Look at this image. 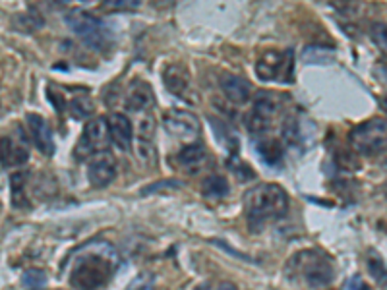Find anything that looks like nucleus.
I'll return each mask as SVG.
<instances>
[{
	"label": "nucleus",
	"instance_id": "1",
	"mask_svg": "<svg viewBox=\"0 0 387 290\" xmlns=\"http://www.w3.org/2000/svg\"><path fill=\"white\" fill-rule=\"evenodd\" d=\"M246 221L252 232H260L270 221H277L288 211V196L277 184H260L244 196Z\"/></svg>",
	"mask_w": 387,
	"mask_h": 290
},
{
	"label": "nucleus",
	"instance_id": "2",
	"mask_svg": "<svg viewBox=\"0 0 387 290\" xmlns=\"http://www.w3.org/2000/svg\"><path fill=\"white\" fill-rule=\"evenodd\" d=\"M117 269V254L107 246V250L85 252L74 263L70 271V284L76 290H97L105 287Z\"/></svg>",
	"mask_w": 387,
	"mask_h": 290
},
{
	"label": "nucleus",
	"instance_id": "3",
	"mask_svg": "<svg viewBox=\"0 0 387 290\" xmlns=\"http://www.w3.org/2000/svg\"><path fill=\"white\" fill-rule=\"evenodd\" d=\"M287 275L290 279L306 282L310 289H322L334 281L335 269L331 259L318 250H304L293 255L287 263Z\"/></svg>",
	"mask_w": 387,
	"mask_h": 290
},
{
	"label": "nucleus",
	"instance_id": "4",
	"mask_svg": "<svg viewBox=\"0 0 387 290\" xmlns=\"http://www.w3.org/2000/svg\"><path fill=\"white\" fill-rule=\"evenodd\" d=\"M66 24L85 45H90L95 51H107L113 43V37L107 26L85 10H70L66 14Z\"/></svg>",
	"mask_w": 387,
	"mask_h": 290
},
{
	"label": "nucleus",
	"instance_id": "5",
	"mask_svg": "<svg viewBox=\"0 0 387 290\" xmlns=\"http://www.w3.org/2000/svg\"><path fill=\"white\" fill-rule=\"evenodd\" d=\"M351 145L364 157H376L386 151V120L372 118L352 128L349 134Z\"/></svg>",
	"mask_w": 387,
	"mask_h": 290
},
{
	"label": "nucleus",
	"instance_id": "6",
	"mask_svg": "<svg viewBox=\"0 0 387 290\" xmlns=\"http://www.w3.org/2000/svg\"><path fill=\"white\" fill-rule=\"evenodd\" d=\"M254 70L263 82H293V51H265Z\"/></svg>",
	"mask_w": 387,
	"mask_h": 290
},
{
	"label": "nucleus",
	"instance_id": "7",
	"mask_svg": "<svg viewBox=\"0 0 387 290\" xmlns=\"http://www.w3.org/2000/svg\"><path fill=\"white\" fill-rule=\"evenodd\" d=\"M108 128H107V118H95L85 124L83 132H81L80 142L76 145V159L83 161L95 157L97 153H103L108 145Z\"/></svg>",
	"mask_w": 387,
	"mask_h": 290
},
{
	"label": "nucleus",
	"instance_id": "8",
	"mask_svg": "<svg viewBox=\"0 0 387 290\" xmlns=\"http://www.w3.org/2000/svg\"><path fill=\"white\" fill-rule=\"evenodd\" d=\"M281 109L279 93L273 91H260L254 99V107L248 117V128L252 134H263L273 124Z\"/></svg>",
	"mask_w": 387,
	"mask_h": 290
},
{
	"label": "nucleus",
	"instance_id": "9",
	"mask_svg": "<svg viewBox=\"0 0 387 290\" xmlns=\"http://www.w3.org/2000/svg\"><path fill=\"white\" fill-rule=\"evenodd\" d=\"M163 126L171 136L179 137L182 142H192L198 139L201 126H199L198 117L190 110L182 109H169L163 117Z\"/></svg>",
	"mask_w": 387,
	"mask_h": 290
},
{
	"label": "nucleus",
	"instance_id": "10",
	"mask_svg": "<svg viewBox=\"0 0 387 290\" xmlns=\"http://www.w3.org/2000/svg\"><path fill=\"white\" fill-rule=\"evenodd\" d=\"M88 178L93 188H105L110 182L117 178V161L115 157L107 151L97 153L90 161L88 169Z\"/></svg>",
	"mask_w": 387,
	"mask_h": 290
},
{
	"label": "nucleus",
	"instance_id": "11",
	"mask_svg": "<svg viewBox=\"0 0 387 290\" xmlns=\"http://www.w3.org/2000/svg\"><path fill=\"white\" fill-rule=\"evenodd\" d=\"M176 164L186 174H198L211 164V155L201 144H190L176 155Z\"/></svg>",
	"mask_w": 387,
	"mask_h": 290
},
{
	"label": "nucleus",
	"instance_id": "12",
	"mask_svg": "<svg viewBox=\"0 0 387 290\" xmlns=\"http://www.w3.org/2000/svg\"><path fill=\"white\" fill-rule=\"evenodd\" d=\"M27 128L29 134L35 142L37 149L45 157H53L54 155V142H53V132L51 126L47 124V120L39 114H27Z\"/></svg>",
	"mask_w": 387,
	"mask_h": 290
},
{
	"label": "nucleus",
	"instance_id": "13",
	"mask_svg": "<svg viewBox=\"0 0 387 290\" xmlns=\"http://www.w3.org/2000/svg\"><path fill=\"white\" fill-rule=\"evenodd\" d=\"M108 137L113 139V144L117 145L118 149L128 151L132 147V122L126 114L122 112H113L107 118Z\"/></svg>",
	"mask_w": 387,
	"mask_h": 290
},
{
	"label": "nucleus",
	"instance_id": "14",
	"mask_svg": "<svg viewBox=\"0 0 387 290\" xmlns=\"http://www.w3.org/2000/svg\"><path fill=\"white\" fill-rule=\"evenodd\" d=\"M163 82L167 85V89L171 91L172 95L176 97H186V93L190 91V72L188 68L181 62L167 64L163 70Z\"/></svg>",
	"mask_w": 387,
	"mask_h": 290
},
{
	"label": "nucleus",
	"instance_id": "15",
	"mask_svg": "<svg viewBox=\"0 0 387 290\" xmlns=\"http://www.w3.org/2000/svg\"><path fill=\"white\" fill-rule=\"evenodd\" d=\"M29 151L24 144H19L12 137H0V164L4 169H16L27 163Z\"/></svg>",
	"mask_w": 387,
	"mask_h": 290
},
{
	"label": "nucleus",
	"instance_id": "16",
	"mask_svg": "<svg viewBox=\"0 0 387 290\" xmlns=\"http://www.w3.org/2000/svg\"><path fill=\"white\" fill-rule=\"evenodd\" d=\"M221 89L225 93V97L229 101H233L234 105H244L250 99V93L252 87L250 83L246 82L240 76H234V74H225L221 78Z\"/></svg>",
	"mask_w": 387,
	"mask_h": 290
},
{
	"label": "nucleus",
	"instance_id": "17",
	"mask_svg": "<svg viewBox=\"0 0 387 290\" xmlns=\"http://www.w3.org/2000/svg\"><path fill=\"white\" fill-rule=\"evenodd\" d=\"M154 139H155V120L151 114H147L138 124V136H135V147L142 159L154 157Z\"/></svg>",
	"mask_w": 387,
	"mask_h": 290
},
{
	"label": "nucleus",
	"instance_id": "18",
	"mask_svg": "<svg viewBox=\"0 0 387 290\" xmlns=\"http://www.w3.org/2000/svg\"><path fill=\"white\" fill-rule=\"evenodd\" d=\"M151 105H154V93L149 89V85H145L144 82H135L128 93L126 109L132 112H142L151 109Z\"/></svg>",
	"mask_w": 387,
	"mask_h": 290
},
{
	"label": "nucleus",
	"instance_id": "19",
	"mask_svg": "<svg viewBox=\"0 0 387 290\" xmlns=\"http://www.w3.org/2000/svg\"><path fill=\"white\" fill-rule=\"evenodd\" d=\"M256 151L260 153L261 161L271 164V167L279 164L283 161V155H285V149H283V144L279 139H260L256 144Z\"/></svg>",
	"mask_w": 387,
	"mask_h": 290
},
{
	"label": "nucleus",
	"instance_id": "20",
	"mask_svg": "<svg viewBox=\"0 0 387 290\" xmlns=\"http://www.w3.org/2000/svg\"><path fill=\"white\" fill-rule=\"evenodd\" d=\"M204 196L206 198H211V200H219V198H225L229 194V182H227L225 176H219V174H209L204 184Z\"/></svg>",
	"mask_w": 387,
	"mask_h": 290
},
{
	"label": "nucleus",
	"instance_id": "21",
	"mask_svg": "<svg viewBox=\"0 0 387 290\" xmlns=\"http://www.w3.org/2000/svg\"><path fill=\"white\" fill-rule=\"evenodd\" d=\"M12 203L14 207H26L27 198H26V182H27V173H16L12 174Z\"/></svg>",
	"mask_w": 387,
	"mask_h": 290
},
{
	"label": "nucleus",
	"instance_id": "22",
	"mask_svg": "<svg viewBox=\"0 0 387 290\" xmlns=\"http://www.w3.org/2000/svg\"><path fill=\"white\" fill-rule=\"evenodd\" d=\"M209 122L213 124V132L217 134V139L223 145H227L231 151H236L238 149V137H236L233 130L227 128V124H223L221 120H215V118H209Z\"/></svg>",
	"mask_w": 387,
	"mask_h": 290
},
{
	"label": "nucleus",
	"instance_id": "23",
	"mask_svg": "<svg viewBox=\"0 0 387 290\" xmlns=\"http://www.w3.org/2000/svg\"><path fill=\"white\" fill-rule=\"evenodd\" d=\"M22 284L29 290L43 289L47 284L45 271H41V269H27V271H24V275H22Z\"/></svg>",
	"mask_w": 387,
	"mask_h": 290
},
{
	"label": "nucleus",
	"instance_id": "24",
	"mask_svg": "<svg viewBox=\"0 0 387 290\" xmlns=\"http://www.w3.org/2000/svg\"><path fill=\"white\" fill-rule=\"evenodd\" d=\"M334 58V53L324 46H306L304 51V60L308 64H327Z\"/></svg>",
	"mask_w": 387,
	"mask_h": 290
},
{
	"label": "nucleus",
	"instance_id": "25",
	"mask_svg": "<svg viewBox=\"0 0 387 290\" xmlns=\"http://www.w3.org/2000/svg\"><path fill=\"white\" fill-rule=\"evenodd\" d=\"M70 109H72V114L76 118L90 117L91 112H93V103L88 97H78V99L72 101Z\"/></svg>",
	"mask_w": 387,
	"mask_h": 290
},
{
	"label": "nucleus",
	"instance_id": "26",
	"mask_svg": "<svg viewBox=\"0 0 387 290\" xmlns=\"http://www.w3.org/2000/svg\"><path fill=\"white\" fill-rule=\"evenodd\" d=\"M182 182L181 180H161L155 182L151 186H145V190H142V196H149V194H157L163 190H181Z\"/></svg>",
	"mask_w": 387,
	"mask_h": 290
},
{
	"label": "nucleus",
	"instance_id": "27",
	"mask_svg": "<svg viewBox=\"0 0 387 290\" xmlns=\"http://www.w3.org/2000/svg\"><path fill=\"white\" fill-rule=\"evenodd\" d=\"M368 271L376 281L379 282L386 281V267H384V262L379 259L378 255L374 254L368 255Z\"/></svg>",
	"mask_w": 387,
	"mask_h": 290
},
{
	"label": "nucleus",
	"instance_id": "28",
	"mask_svg": "<svg viewBox=\"0 0 387 290\" xmlns=\"http://www.w3.org/2000/svg\"><path fill=\"white\" fill-rule=\"evenodd\" d=\"M154 289V275L151 273H140L126 290H151Z\"/></svg>",
	"mask_w": 387,
	"mask_h": 290
},
{
	"label": "nucleus",
	"instance_id": "29",
	"mask_svg": "<svg viewBox=\"0 0 387 290\" xmlns=\"http://www.w3.org/2000/svg\"><path fill=\"white\" fill-rule=\"evenodd\" d=\"M105 10H130V8H138V2H126V0H120V2H115V0H108L103 4Z\"/></svg>",
	"mask_w": 387,
	"mask_h": 290
},
{
	"label": "nucleus",
	"instance_id": "30",
	"mask_svg": "<svg viewBox=\"0 0 387 290\" xmlns=\"http://www.w3.org/2000/svg\"><path fill=\"white\" fill-rule=\"evenodd\" d=\"M384 31H386V24H374V28H372V35H374L376 43H378L381 49H386V35H384Z\"/></svg>",
	"mask_w": 387,
	"mask_h": 290
},
{
	"label": "nucleus",
	"instance_id": "31",
	"mask_svg": "<svg viewBox=\"0 0 387 290\" xmlns=\"http://www.w3.org/2000/svg\"><path fill=\"white\" fill-rule=\"evenodd\" d=\"M345 290H368V287L361 281V277H352L351 281H347Z\"/></svg>",
	"mask_w": 387,
	"mask_h": 290
},
{
	"label": "nucleus",
	"instance_id": "32",
	"mask_svg": "<svg viewBox=\"0 0 387 290\" xmlns=\"http://www.w3.org/2000/svg\"><path fill=\"white\" fill-rule=\"evenodd\" d=\"M217 290H238V289L234 287L233 282H221V284L217 287Z\"/></svg>",
	"mask_w": 387,
	"mask_h": 290
},
{
	"label": "nucleus",
	"instance_id": "33",
	"mask_svg": "<svg viewBox=\"0 0 387 290\" xmlns=\"http://www.w3.org/2000/svg\"><path fill=\"white\" fill-rule=\"evenodd\" d=\"M196 290H211V284H209V282H204V284H199Z\"/></svg>",
	"mask_w": 387,
	"mask_h": 290
}]
</instances>
